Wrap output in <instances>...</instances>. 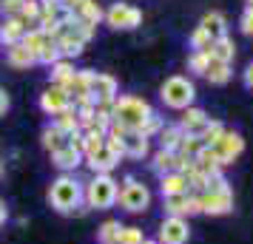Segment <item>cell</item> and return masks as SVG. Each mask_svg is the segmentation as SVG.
<instances>
[{
  "label": "cell",
  "mask_w": 253,
  "mask_h": 244,
  "mask_svg": "<svg viewBox=\"0 0 253 244\" xmlns=\"http://www.w3.org/2000/svg\"><path fill=\"white\" fill-rule=\"evenodd\" d=\"M151 114H154L151 103L137 97V94H120L111 103V122L120 125L123 131H128V134H137Z\"/></svg>",
  "instance_id": "6da1fadb"
},
{
  "label": "cell",
  "mask_w": 253,
  "mask_h": 244,
  "mask_svg": "<svg viewBox=\"0 0 253 244\" xmlns=\"http://www.w3.org/2000/svg\"><path fill=\"white\" fill-rule=\"evenodd\" d=\"M48 205L57 213H74V210H85L83 205V182L74 179L71 174L57 176L51 187H48Z\"/></svg>",
  "instance_id": "7a4b0ae2"
},
{
  "label": "cell",
  "mask_w": 253,
  "mask_h": 244,
  "mask_svg": "<svg viewBox=\"0 0 253 244\" xmlns=\"http://www.w3.org/2000/svg\"><path fill=\"white\" fill-rule=\"evenodd\" d=\"M120 182L111 174H94L91 182H83V205L91 210H108L117 205Z\"/></svg>",
  "instance_id": "3957f363"
},
{
  "label": "cell",
  "mask_w": 253,
  "mask_h": 244,
  "mask_svg": "<svg viewBox=\"0 0 253 244\" xmlns=\"http://www.w3.org/2000/svg\"><path fill=\"white\" fill-rule=\"evenodd\" d=\"M160 100L168 108H173V111H185L196 100V85L188 77H182V74H173V77H168L160 85Z\"/></svg>",
  "instance_id": "277c9868"
},
{
  "label": "cell",
  "mask_w": 253,
  "mask_h": 244,
  "mask_svg": "<svg viewBox=\"0 0 253 244\" xmlns=\"http://www.w3.org/2000/svg\"><path fill=\"white\" fill-rule=\"evenodd\" d=\"M117 202L128 210V213H145L151 208V190L139 179L134 176H126L123 185H120V193H117Z\"/></svg>",
  "instance_id": "5b68a950"
},
{
  "label": "cell",
  "mask_w": 253,
  "mask_h": 244,
  "mask_svg": "<svg viewBox=\"0 0 253 244\" xmlns=\"http://www.w3.org/2000/svg\"><path fill=\"white\" fill-rule=\"evenodd\" d=\"M103 20L111 29H117V32H131V29L142 26V12L137 6H131V3H111V9L105 12Z\"/></svg>",
  "instance_id": "8992f818"
},
{
  "label": "cell",
  "mask_w": 253,
  "mask_h": 244,
  "mask_svg": "<svg viewBox=\"0 0 253 244\" xmlns=\"http://www.w3.org/2000/svg\"><path fill=\"white\" fill-rule=\"evenodd\" d=\"M242 151H245V139H242L239 131H225L222 139L213 145V153H216V162L222 165V171H225L228 165L236 162L242 156Z\"/></svg>",
  "instance_id": "52a82bcc"
},
{
  "label": "cell",
  "mask_w": 253,
  "mask_h": 244,
  "mask_svg": "<svg viewBox=\"0 0 253 244\" xmlns=\"http://www.w3.org/2000/svg\"><path fill=\"white\" fill-rule=\"evenodd\" d=\"M199 196V210L208 216H225L233 210V190H202Z\"/></svg>",
  "instance_id": "ba28073f"
},
{
  "label": "cell",
  "mask_w": 253,
  "mask_h": 244,
  "mask_svg": "<svg viewBox=\"0 0 253 244\" xmlns=\"http://www.w3.org/2000/svg\"><path fill=\"white\" fill-rule=\"evenodd\" d=\"M191 239V227H188V219H179V216H165L160 224V244H188Z\"/></svg>",
  "instance_id": "9c48e42d"
},
{
  "label": "cell",
  "mask_w": 253,
  "mask_h": 244,
  "mask_svg": "<svg viewBox=\"0 0 253 244\" xmlns=\"http://www.w3.org/2000/svg\"><path fill=\"white\" fill-rule=\"evenodd\" d=\"M69 108H71V97L63 85H48L46 91L40 94V111L43 114L57 116L63 111H69Z\"/></svg>",
  "instance_id": "30bf717a"
},
{
  "label": "cell",
  "mask_w": 253,
  "mask_h": 244,
  "mask_svg": "<svg viewBox=\"0 0 253 244\" xmlns=\"http://www.w3.org/2000/svg\"><path fill=\"white\" fill-rule=\"evenodd\" d=\"M91 97L97 105H111L120 97V85L111 74H100L94 71V80H91Z\"/></svg>",
  "instance_id": "8fae6325"
},
{
  "label": "cell",
  "mask_w": 253,
  "mask_h": 244,
  "mask_svg": "<svg viewBox=\"0 0 253 244\" xmlns=\"http://www.w3.org/2000/svg\"><path fill=\"white\" fill-rule=\"evenodd\" d=\"M165 213H168V216H179V219L196 216V213H202V210H199V196H196V193L165 196Z\"/></svg>",
  "instance_id": "7c38bea8"
},
{
  "label": "cell",
  "mask_w": 253,
  "mask_h": 244,
  "mask_svg": "<svg viewBox=\"0 0 253 244\" xmlns=\"http://www.w3.org/2000/svg\"><path fill=\"white\" fill-rule=\"evenodd\" d=\"M211 122L208 119V114L202 111V108H196V105H191V108H185L182 111V116H179V128L185 131V134H194V137H199L202 131H205V125Z\"/></svg>",
  "instance_id": "4fadbf2b"
},
{
  "label": "cell",
  "mask_w": 253,
  "mask_h": 244,
  "mask_svg": "<svg viewBox=\"0 0 253 244\" xmlns=\"http://www.w3.org/2000/svg\"><path fill=\"white\" fill-rule=\"evenodd\" d=\"M83 162L91 168L94 174H111L117 165H120V156L117 153H111L108 148H100V151H94V153H88V156H83Z\"/></svg>",
  "instance_id": "5bb4252c"
},
{
  "label": "cell",
  "mask_w": 253,
  "mask_h": 244,
  "mask_svg": "<svg viewBox=\"0 0 253 244\" xmlns=\"http://www.w3.org/2000/svg\"><path fill=\"white\" fill-rule=\"evenodd\" d=\"M26 32H29V26H26L20 17H3V20H0V43L6 48L14 46V43H20Z\"/></svg>",
  "instance_id": "9a60e30c"
},
{
  "label": "cell",
  "mask_w": 253,
  "mask_h": 244,
  "mask_svg": "<svg viewBox=\"0 0 253 244\" xmlns=\"http://www.w3.org/2000/svg\"><path fill=\"white\" fill-rule=\"evenodd\" d=\"M54 43H57V48H60V54H63V60H74V57H80V54H83V46H85L80 37L71 35L66 26L60 29V35L54 37Z\"/></svg>",
  "instance_id": "2e32d148"
},
{
  "label": "cell",
  "mask_w": 253,
  "mask_h": 244,
  "mask_svg": "<svg viewBox=\"0 0 253 244\" xmlns=\"http://www.w3.org/2000/svg\"><path fill=\"white\" fill-rule=\"evenodd\" d=\"M51 165H57L63 174H69V171H77V168L83 165V153L77 151V148L66 145V148H60V151L51 153Z\"/></svg>",
  "instance_id": "e0dca14e"
},
{
  "label": "cell",
  "mask_w": 253,
  "mask_h": 244,
  "mask_svg": "<svg viewBox=\"0 0 253 244\" xmlns=\"http://www.w3.org/2000/svg\"><path fill=\"white\" fill-rule=\"evenodd\" d=\"M160 193H162V199L165 196H179V193H191L188 190V179H185L182 174H165V176H160Z\"/></svg>",
  "instance_id": "ac0fdd59"
},
{
  "label": "cell",
  "mask_w": 253,
  "mask_h": 244,
  "mask_svg": "<svg viewBox=\"0 0 253 244\" xmlns=\"http://www.w3.org/2000/svg\"><path fill=\"white\" fill-rule=\"evenodd\" d=\"M182 137L185 131L179 125H162V131L157 134V139H160V148L162 151H179V145H182Z\"/></svg>",
  "instance_id": "d6986e66"
},
{
  "label": "cell",
  "mask_w": 253,
  "mask_h": 244,
  "mask_svg": "<svg viewBox=\"0 0 253 244\" xmlns=\"http://www.w3.org/2000/svg\"><path fill=\"white\" fill-rule=\"evenodd\" d=\"M6 60H9V66H14V69H29V66L37 63V57L23 46V43H14V46L6 48Z\"/></svg>",
  "instance_id": "ffe728a7"
},
{
  "label": "cell",
  "mask_w": 253,
  "mask_h": 244,
  "mask_svg": "<svg viewBox=\"0 0 253 244\" xmlns=\"http://www.w3.org/2000/svg\"><path fill=\"white\" fill-rule=\"evenodd\" d=\"M208 54H211V60H219V63H233V57H236V46H233V40L225 35V37H219V40L211 43Z\"/></svg>",
  "instance_id": "44dd1931"
},
{
  "label": "cell",
  "mask_w": 253,
  "mask_h": 244,
  "mask_svg": "<svg viewBox=\"0 0 253 244\" xmlns=\"http://www.w3.org/2000/svg\"><path fill=\"white\" fill-rule=\"evenodd\" d=\"M199 26H202L213 40H219V37L228 35V20H225V14H222V12H208L205 17L199 20Z\"/></svg>",
  "instance_id": "7402d4cb"
},
{
  "label": "cell",
  "mask_w": 253,
  "mask_h": 244,
  "mask_svg": "<svg viewBox=\"0 0 253 244\" xmlns=\"http://www.w3.org/2000/svg\"><path fill=\"white\" fill-rule=\"evenodd\" d=\"M176 165H179V153H173V151H157L154 153V159H151V168L157 171L160 176H165V174H173L176 171Z\"/></svg>",
  "instance_id": "603a6c76"
},
{
  "label": "cell",
  "mask_w": 253,
  "mask_h": 244,
  "mask_svg": "<svg viewBox=\"0 0 253 244\" xmlns=\"http://www.w3.org/2000/svg\"><path fill=\"white\" fill-rule=\"evenodd\" d=\"M91 80H94V71L91 69H77V71H74V80L66 85L69 97H77V94H91Z\"/></svg>",
  "instance_id": "cb8c5ba5"
},
{
  "label": "cell",
  "mask_w": 253,
  "mask_h": 244,
  "mask_svg": "<svg viewBox=\"0 0 253 244\" xmlns=\"http://www.w3.org/2000/svg\"><path fill=\"white\" fill-rule=\"evenodd\" d=\"M48 74H51V85H63V88H66V85H69L71 80H74V63H71V60H57V63H54V66H48Z\"/></svg>",
  "instance_id": "d4e9b609"
},
{
  "label": "cell",
  "mask_w": 253,
  "mask_h": 244,
  "mask_svg": "<svg viewBox=\"0 0 253 244\" xmlns=\"http://www.w3.org/2000/svg\"><path fill=\"white\" fill-rule=\"evenodd\" d=\"M148 153H151V139H145L142 134H126V156L142 159Z\"/></svg>",
  "instance_id": "484cf974"
},
{
  "label": "cell",
  "mask_w": 253,
  "mask_h": 244,
  "mask_svg": "<svg viewBox=\"0 0 253 244\" xmlns=\"http://www.w3.org/2000/svg\"><path fill=\"white\" fill-rule=\"evenodd\" d=\"M196 171H202L205 176H216L222 174V165L216 162V153H213V148H202V151L196 153Z\"/></svg>",
  "instance_id": "4316f807"
},
{
  "label": "cell",
  "mask_w": 253,
  "mask_h": 244,
  "mask_svg": "<svg viewBox=\"0 0 253 244\" xmlns=\"http://www.w3.org/2000/svg\"><path fill=\"white\" fill-rule=\"evenodd\" d=\"M40 142H43V148H46L48 153H54V151H60V148L69 145V137H66L63 131H57L54 125H48V128H43V134H40Z\"/></svg>",
  "instance_id": "83f0119b"
},
{
  "label": "cell",
  "mask_w": 253,
  "mask_h": 244,
  "mask_svg": "<svg viewBox=\"0 0 253 244\" xmlns=\"http://www.w3.org/2000/svg\"><path fill=\"white\" fill-rule=\"evenodd\" d=\"M74 14H77L80 20H85V23H91V26H97V23H100V20L105 17L103 6H100L97 0H83L80 6H77V12H74Z\"/></svg>",
  "instance_id": "f1b7e54d"
},
{
  "label": "cell",
  "mask_w": 253,
  "mask_h": 244,
  "mask_svg": "<svg viewBox=\"0 0 253 244\" xmlns=\"http://www.w3.org/2000/svg\"><path fill=\"white\" fill-rule=\"evenodd\" d=\"M230 63H219V60H211V66H208L205 71V80L211 82V85H225V82L230 80Z\"/></svg>",
  "instance_id": "f546056e"
},
{
  "label": "cell",
  "mask_w": 253,
  "mask_h": 244,
  "mask_svg": "<svg viewBox=\"0 0 253 244\" xmlns=\"http://www.w3.org/2000/svg\"><path fill=\"white\" fill-rule=\"evenodd\" d=\"M51 125H54L57 131H63L66 137H69V134H77V131H80V119H77V111H74V108H69V111L57 114Z\"/></svg>",
  "instance_id": "4dcf8cb0"
},
{
  "label": "cell",
  "mask_w": 253,
  "mask_h": 244,
  "mask_svg": "<svg viewBox=\"0 0 253 244\" xmlns=\"http://www.w3.org/2000/svg\"><path fill=\"white\" fill-rule=\"evenodd\" d=\"M225 131H228V128H225L219 119H211V122L205 125V131L199 134V139H202V145H205V148H213V145L222 139V134H225Z\"/></svg>",
  "instance_id": "1f68e13d"
},
{
  "label": "cell",
  "mask_w": 253,
  "mask_h": 244,
  "mask_svg": "<svg viewBox=\"0 0 253 244\" xmlns=\"http://www.w3.org/2000/svg\"><path fill=\"white\" fill-rule=\"evenodd\" d=\"M20 43H23L26 48H29V51H32V54H40V48L46 46L48 43V37L43 35V32H40V29H37V26H32V29H29V32H26L23 35V40H20Z\"/></svg>",
  "instance_id": "d6a6232c"
},
{
  "label": "cell",
  "mask_w": 253,
  "mask_h": 244,
  "mask_svg": "<svg viewBox=\"0 0 253 244\" xmlns=\"http://www.w3.org/2000/svg\"><path fill=\"white\" fill-rule=\"evenodd\" d=\"M123 227H126V224H120V221H114V219L103 221V224H100V230H97V236H100V244H117V239H120Z\"/></svg>",
  "instance_id": "836d02e7"
},
{
  "label": "cell",
  "mask_w": 253,
  "mask_h": 244,
  "mask_svg": "<svg viewBox=\"0 0 253 244\" xmlns=\"http://www.w3.org/2000/svg\"><path fill=\"white\" fill-rule=\"evenodd\" d=\"M208 66H211V54H208V51H194V54L188 57V71L196 74V77H205Z\"/></svg>",
  "instance_id": "e575fe53"
},
{
  "label": "cell",
  "mask_w": 253,
  "mask_h": 244,
  "mask_svg": "<svg viewBox=\"0 0 253 244\" xmlns=\"http://www.w3.org/2000/svg\"><path fill=\"white\" fill-rule=\"evenodd\" d=\"M205 145H202V139L199 137H194V134H185L182 137V145H179V156H188V159H196V153L202 151Z\"/></svg>",
  "instance_id": "d590c367"
},
{
  "label": "cell",
  "mask_w": 253,
  "mask_h": 244,
  "mask_svg": "<svg viewBox=\"0 0 253 244\" xmlns=\"http://www.w3.org/2000/svg\"><path fill=\"white\" fill-rule=\"evenodd\" d=\"M20 20H23L29 29L40 20V0H23V9H20V14H17Z\"/></svg>",
  "instance_id": "8d00e7d4"
},
{
  "label": "cell",
  "mask_w": 253,
  "mask_h": 244,
  "mask_svg": "<svg viewBox=\"0 0 253 244\" xmlns=\"http://www.w3.org/2000/svg\"><path fill=\"white\" fill-rule=\"evenodd\" d=\"M57 60H63V54H60V48L54 40H48L46 46L40 48V54H37V63H43V66H54Z\"/></svg>",
  "instance_id": "74e56055"
},
{
  "label": "cell",
  "mask_w": 253,
  "mask_h": 244,
  "mask_svg": "<svg viewBox=\"0 0 253 244\" xmlns=\"http://www.w3.org/2000/svg\"><path fill=\"white\" fill-rule=\"evenodd\" d=\"M211 43H213V37L208 35L202 26H196L194 32H191V48H194V51H208Z\"/></svg>",
  "instance_id": "f35d334b"
},
{
  "label": "cell",
  "mask_w": 253,
  "mask_h": 244,
  "mask_svg": "<svg viewBox=\"0 0 253 244\" xmlns=\"http://www.w3.org/2000/svg\"><path fill=\"white\" fill-rule=\"evenodd\" d=\"M63 14H66L63 0H40V17H57V20H63Z\"/></svg>",
  "instance_id": "ab89813d"
},
{
  "label": "cell",
  "mask_w": 253,
  "mask_h": 244,
  "mask_svg": "<svg viewBox=\"0 0 253 244\" xmlns=\"http://www.w3.org/2000/svg\"><path fill=\"white\" fill-rule=\"evenodd\" d=\"M162 125H165V122H162V116L157 114V111H154V114H151L148 119H145V125H142V128H139L137 134H142L145 139H151V137H157V134L162 131Z\"/></svg>",
  "instance_id": "60d3db41"
},
{
  "label": "cell",
  "mask_w": 253,
  "mask_h": 244,
  "mask_svg": "<svg viewBox=\"0 0 253 244\" xmlns=\"http://www.w3.org/2000/svg\"><path fill=\"white\" fill-rule=\"evenodd\" d=\"M142 239H145V236H142V230H139V227H123V233H120L117 244H139Z\"/></svg>",
  "instance_id": "b9f144b4"
},
{
  "label": "cell",
  "mask_w": 253,
  "mask_h": 244,
  "mask_svg": "<svg viewBox=\"0 0 253 244\" xmlns=\"http://www.w3.org/2000/svg\"><path fill=\"white\" fill-rule=\"evenodd\" d=\"M23 9V0H0V14L3 17H17Z\"/></svg>",
  "instance_id": "7bdbcfd3"
},
{
  "label": "cell",
  "mask_w": 253,
  "mask_h": 244,
  "mask_svg": "<svg viewBox=\"0 0 253 244\" xmlns=\"http://www.w3.org/2000/svg\"><path fill=\"white\" fill-rule=\"evenodd\" d=\"M239 26H242V32L248 37H253V6H248L245 12H242V20H239Z\"/></svg>",
  "instance_id": "ee69618b"
},
{
  "label": "cell",
  "mask_w": 253,
  "mask_h": 244,
  "mask_svg": "<svg viewBox=\"0 0 253 244\" xmlns=\"http://www.w3.org/2000/svg\"><path fill=\"white\" fill-rule=\"evenodd\" d=\"M6 111H9V94L0 88V116H6Z\"/></svg>",
  "instance_id": "f6af8a7d"
},
{
  "label": "cell",
  "mask_w": 253,
  "mask_h": 244,
  "mask_svg": "<svg viewBox=\"0 0 253 244\" xmlns=\"http://www.w3.org/2000/svg\"><path fill=\"white\" fill-rule=\"evenodd\" d=\"M242 80H245V85H248V88L253 91V63L248 66V69H245V74H242Z\"/></svg>",
  "instance_id": "bcb514c9"
},
{
  "label": "cell",
  "mask_w": 253,
  "mask_h": 244,
  "mask_svg": "<svg viewBox=\"0 0 253 244\" xmlns=\"http://www.w3.org/2000/svg\"><path fill=\"white\" fill-rule=\"evenodd\" d=\"M83 0H63V9L66 12H77V6H80Z\"/></svg>",
  "instance_id": "7dc6e473"
},
{
  "label": "cell",
  "mask_w": 253,
  "mask_h": 244,
  "mask_svg": "<svg viewBox=\"0 0 253 244\" xmlns=\"http://www.w3.org/2000/svg\"><path fill=\"white\" fill-rule=\"evenodd\" d=\"M6 219H9V210H6V205H3V202H0V227L6 224Z\"/></svg>",
  "instance_id": "c3c4849f"
},
{
  "label": "cell",
  "mask_w": 253,
  "mask_h": 244,
  "mask_svg": "<svg viewBox=\"0 0 253 244\" xmlns=\"http://www.w3.org/2000/svg\"><path fill=\"white\" fill-rule=\"evenodd\" d=\"M139 244H160V242H154V239H142Z\"/></svg>",
  "instance_id": "681fc988"
},
{
  "label": "cell",
  "mask_w": 253,
  "mask_h": 244,
  "mask_svg": "<svg viewBox=\"0 0 253 244\" xmlns=\"http://www.w3.org/2000/svg\"><path fill=\"white\" fill-rule=\"evenodd\" d=\"M245 3H248V6H253V0H245Z\"/></svg>",
  "instance_id": "f907efd6"
},
{
  "label": "cell",
  "mask_w": 253,
  "mask_h": 244,
  "mask_svg": "<svg viewBox=\"0 0 253 244\" xmlns=\"http://www.w3.org/2000/svg\"><path fill=\"white\" fill-rule=\"evenodd\" d=\"M0 174H3V162H0Z\"/></svg>",
  "instance_id": "816d5d0a"
}]
</instances>
